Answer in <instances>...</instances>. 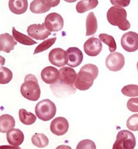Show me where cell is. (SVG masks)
<instances>
[{
  "mask_svg": "<svg viewBox=\"0 0 138 149\" xmlns=\"http://www.w3.org/2000/svg\"><path fill=\"white\" fill-rule=\"evenodd\" d=\"M15 125L13 117L8 114L2 115L0 117V132L2 133H7Z\"/></svg>",
  "mask_w": 138,
  "mask_h": 149,
  "instance_id": "obj_20",
  "label": "cell"
},
{
  "mask_svg": "<svg viewBox=\"0 0 138 149\" xmlns=\"http://www.w3.org/2000/svg\"><path fill=\"white\" fill-rule=\"evenodd\" d=\"M8 7L13 13L18 15L22 14L27 10V0H9Z\"/></svg>",
  "mask_w": 138,
  "mask_h": 149,
  "instance_id": "obj_19",
  "label": "cell"
},
{
  "mask_svg": "<svg viewBox=\"0 0 138 149\" xmlns=\"http://www.w3.org/2000/svg\"><path fill=\"white\" fill-rule=\"evenodd\" d=\"M107 18L110 24L117 26L123 31L130 28V24L127 20V12L123 8L111 7L107 11Z\"/></svg>",
  "mask_w": 138,
  "mask_h": 149,
  "instance_id": "obj_3",
  "label": "cell"
},
{
  "mask_svg": "<svg viewBox=\"0 0 138 149\" xmlns=\"http://www.w3.org/2000/svg\"><path fill=\"white\" fill-rule=\"evenodd\" d=\"M64 1L67 3H72L76 2L77 0H64Z\"/></svg>",
  "mask_w": 138,
  "mask_h": 149,
  "instance_id": "obj_36",
  "label": "cell"
},
{
  "mask_svg": "<svg viewBox=\"0 0 138 149\" xmlns=\"http://www.w3.org/2000/svg\"><path fill=\"white\" fill-rule=\"evenodd\" d=\"M98 4V0H82L77 3L76 10L78 13L83 14L95 8Z\"/></svg>",
  "mask_w": 138,
  "mask_h": 149,
  "instance_id": "obj_22",
  "label": "cell"
},
{
  "mask_svg": "<svg viewBox=\"0 0 138 149\" xmlns=\"http://www.w3.org/2000/svg\"><path fill=\"white\" fill-rule=\"evenodd\" d=\"M7 140L10 144L17 147L24 141L25 136L20 130L13 128L7 133Z\"/></svg>",
  "mask_w": 138,
  "mask_h": 149,
  "instance_id": "obj_18",
  "label": "cell"
},
{
  "mask_svg": "<svg viewBox=\"0 0 138 149\" xmlns=\"http://www.w3.org/2000/svg\"><path fill=\"white\" fill-rule=\"evenodd\" d=\"M98 28L97 18L93 12H90L86 19V36H92L94 34Z\"/></svg>",
  "mask_w": 138,
  "mask_h": 149,
  "instance_id": "obj_21",
  "label": "cell"
},
{
  "mask_svg": "<svg viewBox=\"0 0 138 149\" xmlns=\"http://www.w3.org/2000/svg\"><path fill=\"white\" fill-rule=\"evenodd\" d=\"M50 88L54 95L58 98L68 97L75 94L76 91L75 86L71 87L65 86L58 83L57 82H55V83L50 84Z\"/></svg>",
  "mask_w": 138,
  "mask_h": 149,
  "instance_id": "obj_14",
  "label": "cell"
},
{
  "mask_svg": "<svg viewBox=\"0 0 138 149\" xmlns=\"http://www.w3.org/2000/svg\"><path fill=\"white\" fill-rule=\"evenodd\" d=\"M95 143L90 140L86 139L81 141L76 146V149H95Z\"/></svg>",
  "mask_w": 138,
  "mask_h": 149,
  "instance_id": "obj_32",
  "label": "cell"
},
{
  "mask_svg": "<svg viewBox=\"0 0 138 149\" xmlns=\"http://www.w3.org/2000/svg\"><path fill=\"white\" fill-rule=\"evenodd\" d=\"M103 49L102 43L96 37H91L88 39L84 45L85 53L90 56H97L100 53Z\"/></svg>",
  "mask_w": 138,
  "mask_h": 149,
  "instance_id": "obj_13",
  "label": "cell"
},
{
  "mask_svg": "<svg viewBox=\"0 0 138 149\" xmlns=\"http://www.w3.org/2000/svg\"><path fill=\"white\" fill-rule=\"evenodd\" d=\"M99 38L100 40L109 46L110 52H114L117 49V45L114 37L112 36L107 34L102 33L99 34Z\"/></svg>",
  "mask_w": 138,
  "mask_h": 149,
  "instance_id": "obj_27",
  "label": "cell"
},
{
  "mask_svg": "<svg viewBox=\"0 0 138 149\" xmlns=\"http://www.w3.org/2000/svg\"><path fill=\"white\" fill-rule=\"evenodd\" d=\"M68 54V66L72 68H76L80 65L83 61L84 56L82 51L78 47H72L67 50Z\"/></svg>",
  "mask_w": 138,
  "mask_h": 149,
  "instance_id": "obj_15",
  "label": "cell"
},
{
  "mask_svg": "<svg viewBox=\"0 0 138 149\" xmlns=\"http://www.w3.org/2000/svg\"><path fill=\"white\" fill-rule=\"evenodd\" d=\"M136 146V139L134 134L126 130L118 133L113 149H133Z\"/></svg>",
  "mask_w": 138,
  "mask_h": 149,
  "instance_id": "obj_5",
  "label": "cell"
},
{
  "mask_svg": "<svg viewBox=\"0 0 138 149\" xmlns=\"http://www.w3.org/2000/svg\"><path fill=\"white\" fill-rule=\"evenodd\" d=\"M60 78L57 82L62 85L74 87L77 78V74L74 69L70 67H64L60 70Z\"/></svg>",
  "mask_w": 138,
  "mask_h": 149,
  "instance_id": "obj_11",
  "label": "cell"
},
{
  "mask_svg": "<svg viewBox=\"0 0 138 149\" xmlns=\"http://www.w3.org/2000/svg\"><path fill=\"white\" fill-rule=\"evenodd\" d=\"M126 125L131 131H138V114L130 116L127 120Z\"/></svg>",
  "mask_w": 138,
  "mask_h": 149,
  "instance_id": "obj_31",
  "label": "cell"
},
{
  "mask_svg": "<svg viewBox=\"0 0 138 149\" xmlns=\"http://www.w3.org/2000/svg\"><path fill=\"white\" fill-rule=\"evenodd\" d=\"M122 94L127 97H136L138 96V85H128L125 86L121 90Z\"/></svg>",
  "mask_w": 138,
  "mask_h": 149,
  "instance_id": "obj_30",
  "label": "cell"
},
{
  "mask_svg": "<svg viewBox=\"0 0 138 149\" xmlns=\"http://www.w3.org/2000/svg\"><path fill=\"white\" fill-rule=\"evenodd\" d=\"M69 126L68 121L65 118L59 117L55 118L51 122L50 129L53 134L61 136L67 133Z\"/></svg>",
  "mask_w": 138,
  "mask_h": 149,
  "instance_id": "obj_12",
  "label": "cell"
},
{
  "mask_svg": "<svg viewBox=\"0 0 138 149\" xmlns=\"http://www.w3.org/2000/svg\"><path fill=\"white\" fill-rule=\"evenodd\" d=\"M13 79L12 72L6 67H1L0 70V84H7Z\"/></svg>",
  "mask_w": 138,
  "mask_h": 149,
  "instance_id": "obj_29",
  "label": "cell"
},
{
  "mask_svg": "<svg viewBox=\"0 0 138 149\" xmlns=\"http://www.w3.org/2000/svg\"><path fill=\"white\" fill-rule=\"evenodd\" d=\"M112 5L117 7H126L130 3V0H110Z\"/></svg>",
  "mask_w": 138,
  "mask_h": 149,
  "instance_id": "obj_34",
  "label": "cell"
},
{
  "mask_svg": "<svg viewBox=\"0 0 138 149\" xmlns=\"http://www.w3.org/2000/svg\"><path fill=\"white\" fill-rule=\"evenodd\" d=\"M56 40V37H53V38L48 39L43 41L42 43L39 44L37 46V47L34 50L33 54H36L39 53L43 52V51H45L49 49L53 45H54Z\"/></svg>",
  "mask_w": 138,
  "mask_h": 149,
  "instance_id": "obj_28",
  "label": "cell"
},
{
  "mask_svg": "<svg viewBox=\"0 0 138 149\" xmlns=\"http://www.w3.org/2000/svg\"><path fill=\"white\" fill-rule=\"evenodd\" d=\"M124 56L119 52H113L106 58V65L110 71L117 72L120 70L125 65Z\"/></svg>",
  "mask_w": 138,
  "mask_h": 149,
  "instance_id": "obj_7",
  "label": "cell"
},
{
  "mask_svg": "<svg viewBox=\"0 0 138 149\" xmlns=\"http://www.w3.org/2000/svg\"><path fill=\"white\" fill-rule=\"evenodd\" d=\"M49 61L55 66H64L68 62V52L61 48L53 49L49 53Z\"/></svg>",
  "mask_w": 138,
  "mask_h": 149,
  "instance_id": "obj_6",
  "label": "cell"
},
{
  "mask_svg": "<svg viewBox=\"0 0 138 149\" xmlns=\"http://www.w3.org/2000/svg\"><path fill=\"white\" fill-rule=\"evenodd\" d=\"M19 118L20 121L25 125H32L36 121V117L30 112H27L25 109L19 110Z\"/></svg>",
  "mask_w": 138,
  "mask_h": 149,
  "instance_id": "obj_25",
  "label": "cell"
},
{
  "mask_svg": "<svg viewBox=\"0 0 138 149\" xmlns=\"http://www.w3.org/2000/svg\"><path fill=\"white\" fill-rule=\"evenodd\" d=\"M21 94L28 100L36 101L41 97V91L36 77L32 74H27L20 88Z\"/></svg>",
  "mask_w": 138,
  "mask_h": 149,
  "instance_id": "obj_2",
  "label": "cell"
},
{
  "mask_svg": "<svg viewBox=\"0 0 138 149\" xmlns=\"http://www.w3.org/2000/svg\"><path fill=\"white\" fill-rule=\"evenodd\" d=\"M27 33L32 38L37 40H43L51 34V31L46 27L45 23L32 24L28 27Z\"/></svg>",
  "mask_w": 138,
  "mask_h": 149,
  "instance_id": "obj_9",
  "label": "cell"
},
{
  "mask_svg": "<svg viewBox=\"0 0 138 149\" xmlns=\"http://www.w3.org/2000/svg\"><path fill=\"white\" fill-rule=\"evenodd\" d=\"M44 23L49 31L57 32L63 29L64 21L60 14L56 13H52L46 17Z\"/></svg>",
  "mask_w": 138,
  "mask_h": 149,
  "instance_id": "obj_8",
  "label": "cell"
},
{
  "mask_svg": "<svg viewBox=\"0 0 138 149\" xmlns=\"http://www.w3.org/2000/svg\"><path fill=\"white\" fill-rule=\"evenodd\" d=\"M98 74V69L94 64L88 63L84 65L77 74L75 82L76 88L81 91L89 89Z\"/></svg>",
  "mask_w": 138,
  "mask_h": 149,
  "instance_id": "obj_1",
  "label": "cell"
},
{
  "mask_svg": "<svg viewBox=\"0 0 138 149\" xmlns=\"http://www.w3.org/2000/svg\"><path fill=\"white\" fill-rule=\"evenodd\" d=\"M137 71H138V62L137 63Z\"/></svg>",
  "mask_w": 138,
  "mask_h": 149,
  "instance_id": "obj_37",
  "label": "cell"
},
{
  "mask_svg": "<svg viewBox=\"0 0 138 149\" xmlns=\"http://www.w3.org/2000/svg\"><path fill=\"white\" fill-rule=\"evenodd\" d=\"M60 72L56 68L47 66L41 72V78L47 84H52L56 82L60 78Z\"/></svg>",
  "mask_w": 138,
  "mask_h": 149,
  "instance_id": "obj_16",
  "label": "cell"
},
{
  "mask_svg": "<svg viewBox=\"0 0 138 149\" xmlns=\"http://www.w3.org/2000/svg\"><path fill=\"white\" fill-rule=\"evenodd\" d=\"M50 8L43 1V0H33L30 6L31 12L34 14L45 13L49 11Z\"/></svg>",
  "mask_w": 138,
  "mask_h": 149,
  "instance_id": "obj_23",
  "label": "cell"
},
{
  "mask_svg": "<svg viewBox=\"0 0 138 149\" xmlns=\"http://www.w3.org/2000/svg\"><path fill=\"white\" fill-rule=\"evenodd\" d=\"M17 43L14 40L13 36L8 33L1 34L0 36V50L2 52L10 53L14 50Z\"/></svg>",
  "mask_w": 138,
  "mask_h": 149,
  "instance_id": "obj_17",
  "label": "cell"
},
{
  "mask_svg": "<svg viewBox=\"0 0 138 149\" xmlns=\"http://www.w3.org/2000/svg\"><path fill=\"white\" fill-rule=\"evenodd\" d=\"M121 45L127 52H134L138 50V34L133 31L125 33L121 39Z\"/></svg>",
  "mask_w": 138,
  "mask_h": 149,
  "instance_id": "obj_10",
  "label": "cell"
},
{
  "mask_svg": "<svg viewBox=\"0 0 138 149\" xmlns=\"http://www.w3.org/2000/svg\"><path fill=\"white\" fill-rule=\"evenodd\" d=\"M128 109L133 113H138V98H132L127 102Z\"/></svg>",
  "mask_w": 138,
  "mask_h": 149,
  "instance_id": "obj_33",
  "label": "cell"
},
{
  "mask_svg": "<svg viewBox=\"0 0 138 149\" xmlns=\"http://www.w3.org/2000/svg\"><path fill=\"white\" fill-rule=\"evenodd\" d=\"M12 33L14 39L18 42L26 46H32L36 45L37 42L31 39L30 37L18 31L15 27H13Z\"/></svg>",
  "mask_w": 138,
  "mask_h": 149,
  "instance_id": "obj_24",
  "label": "cell"
},
{
  "mask_svg": "<svg viewBox=\"0 0 138 149\" xmlns=\"http://www.w3.org/2000/svg\"><path fill=\"white\" fill-rule=\"evenodd\" d=\"M43 1L51 8L58 6L60 3V0H43Z\"/></svg>",
  "mask_w": 138,
  "mask_h": 149,
  "instance_id": "obj_35",
  "label": "cell"
},
{
  "mask_svg": "<svg viewBox=\"0 0 138 149\" xmlns=\"http://www.w3.org/2000/svg\"><path fill=\"white\" fill-rule=\"evenodd\" d=\"M32 142L39 148H44L49 144V139L44 134L36 133L32 137Z\"/></svg>",
  "mask_w": 138,
  "mask_h": 149,
  "instance_id": "obj_26",
  "label": "cell"
},
{
  "mask_svg": "<svg viewBox=\"0 0 138 149\" xmlns=\"http://www.w3.org/2000/svg\"><path fill=\"white\" fill-rule=\"evenodd\" d=\"M35 113L38 118L44 121H48L55 116L56 107L55 104L50 100H43L36 104Z\"/></svg>",
  "mask_w": 138,
  "mask_h": 149,
  "instance_id": "obj_4",
  "label": "cell"
}]
</instances>
